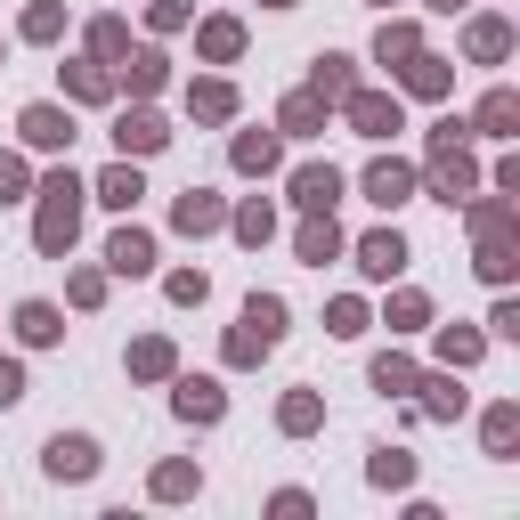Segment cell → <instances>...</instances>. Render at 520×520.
Listing matches in <instances>:
<instances>
[{
  "instance_id": "6da1fadb",
  "label": "cell",
  "mask_w": 520,
  "mask_h": 520,
  "mask_svg": "<svg viewBox=\"0 0 520 520\" xmlns=\"http://www.w3.org/2000/svg\"><path fill=\"white\" fill-rule=\"evenodd\" d=\"M277 334H285V301L252 293V301H244V325H236V358H260V350H277Z\"/></svg>"
},
{
  "instance_id": "7a4b0ae2",
  "label": "cell",
  "mask_w": 520,
  "mask_h": 520,
  "mask_svg": "<svg viewBox=\"0 0 520 520\" xmlns=\"http://www.w3.org/2000/svg\"><path fill=\"white\" fill-rule=\"evenodd\" d=\"M41 195H49V212H41V244L65 252V244H74V220H82V187H74V179H49Z\"/></svg>"
},
{
  "instance_id": "3957f363",
  "label": "cell",
  "mask_w": 520,
  "mask_h": 520,
  "mask_svg": "<svg viewBox=\"0 0 520 520\" xmlns=\"http://www.w3.org/2000/svg\"><path fill=\"white\" fill-rule=\"evenodd\" d=\"M49 472L57 480H90L98 472V447L90 439H49Z\"/></svg>"
},
{
  "instance_id": "277c9868",
  "label": "cell",
  "mask_w": 520,
  "mask_h": 520,
  "mask_svg": "<svg viewBox=\"0 0 520 520\" xmlns=\"http://www.w3.org/2000/svg\"><path fill=\"white\" fill-rule=\"evenodd\" d=\"M293 195H301V204H309V212H334V195H342V179H334V163H309V171L293 179Z\"/></svg>"
},
{
  "instance_id": "5b68a950",
  "label": "cell",
  "mask_w": 520,
  "mask_h": 520,
  "mask_svg": "<svg viewBox=\"0 0 520 520\" xmlns=\"http://www.w3.org/2000/svg\"><path fill=\"white\" fill-rule=\"evenodd\" d=\"M106 260H114V269H122V277H147V260H155V244H147L139 228H122V236L106 244Z\"/></svg>"
},
{
  "instance_id": "8992f818",
  "label": "cell",
  "mask_w": 520,
  "mask_h": 520,
  "mask_svg": "<svg viewBox=\"0 0 520 520\" xmlns=\"http://www.w3.org/2000/svg\"><path fill=\"white\" fill-rule=\"evenodd\" d=\"M358 260H366V277H399V269H407V244H399V236H366Z\"/></svg>"
},
{
  "instance_id": "52a82bcc",
  "label": "cell",
  "mask_w": 520,
  "mask_h": 520,
  "mask_svg": "<svg viewBox=\"0 0 520 520\" xmlns=\"http://www.w3.org/2000/svg\"><path fill=\"white\" fill-rule=\"evenodd\" d=\"M407 187H415L407 163H374V171H366V195H374V204H407Z\"/></svg>"
},
{
  "instance_id": "ba28073f",
  "label": "cell",
  "mask_w": 520,
  "mask_h": 520,
  "mask_svg": "<svg viewBox=\"0 0 520 520\" xmlns=\"http://www.w3.org/2000/svg\"><path fill=\"white\" fill-rule=\"evenodd\" d=\"M25 139H33V147H65V139H74V122H65L57 106H33V114H25Z\"/></svg>"
},
{
  "instance_id": "9c48e42d",
  "label": "cell",
  "mask_w": 520,
  "mask_h": 520,
  "mask_svg": "<svg viewBox=\"0 0 520 520\" xmlns=\"http://www.w3.org/2000/svg\"><path fill=\"white\" fill-rule=\"evenodd\" d=\"M114 139H122V155H147V147H163V122L155 114H122Z\"/></svg>"
},
{
  "instance_id": "30bf717a",
  "label": "cell",
  "mask_w": 520,
  "mask_h": 520,
  "mask_svg": "<svg viewBox=\"0 0 520 520\" xmlns=\"http://www.w3.org/2000/svg\"><path fill=\"white\" fill-rule=\"evenodd\" d=\"M179 415L187 423H212L220 415V382H179Z\"/></svg>"
},
{
  "instance_id": "8fae6325",
  "label": "cell",
  "mask_w": 520,
  "mask_h": 520,
  "mask_svg": "<svg viewBox=\"0 0 520 520\" xmlns=\"http://www.w3.org/2000/svg\"><path fill=\"white\" fill-rule=\"evenodd\" d=\"M17 334H25V342H57L65 325H57V309H49V301H25V309H17Z\"/></svg>"
},
{
  "instance_id": "7c38bea8",
  "label": "cell",
  "mask_w": 520,
  "mask_h": 520,
  "mask_svg": "<svg viewBox=\"0 0 520 520\" xmlns=\"http://www.w3.org/2000/svg\"><path fill=\"white\" fill-rule=\"evenodd\" d=\"M350 114H358V130H366V139L399 130V106H390V98H350Z\"/></svg>"
},
{
  "instance_id": "4fadbf2b",
  "label": "cell",
  "mask_w": 520,
  "mask_h": 520,
  "mask_svg": "<svg viewBox=\"0 0 520 520\" xmlns=\"http://www.w3.org/2000/svg\"><path fill=\"white\" fill-rule=\"evenodd\" d=\"M98 195H106L114 212H130V204H139V171H130V163H122V171H106V179H98Z\"/></svg>"
},
{
  "instance_id": "5bb4252c",
  "label": "cell",
  "mask_w": 520,
  "mask_h": 520,
  "mask_svg": "<svg viewBox=\"0 0 520 520\" xmlns=\"http://www.w3.org/2000/svg\"><path fill=\"white\" fill-rule=\"evenodd\" d=\"M236 163H244V171H269V163H277V139H269V130H252V139H236Z\"/></svg>"
},
{
  "instance_id": "9a60e30c",
  "label": "cell",
  "mask_w": 520,
  "mask_h": 520,
  "mask_svg": "<svg viewBox=\"0 0 520 520\" xmlns=\"http://www.w3.org/2000/svg\"><path fill=\"white\" fill-rule=\"evenodd\" d=\"M334 244H342L334 220H309V228H301V260H334Z\"/></svg>"
},
{
  "instance_id": "2e32d148",
  "label": "cell",
  "mask_w": 520,
  "mask_h": 520,
  "mask_svg": "<svg viewBox=\"0 0 520 520\" xmlns=\"http://www.w3.org/2000/svg\"><path fill=\"white\" fill-rule=\"evenodd\" d=\"M374 480H382V488H407V480H415V464H407L399 447H382V455H374Z\"/></svg>"
},
{
  "instance_id": "e0dca14e",
  "label": "cell",
  "mask_w": 520,
  "mask_h": 520,
  "mask_svg": "<svg viewBox=\"0 0 520 520\" xmlns=\"http://www.w3.org/2000/svg\"><path fill=\"white\" fill-rule=\"evenodd\" d=\"M512 114H520V106H512V98H504V90H496V98H488V106H480V130H488V139H504V130H512Z\"/></svg>"
},
{
  "instance_id": "ac0fdd59",
  "label": "cell",
  "mask_w": 520,
  "mask_h": 520,
  "mask_svg": "<svg viewBox=\"0 0 520 520\" xmlns=\"http://www.w3.org/2000/svg\"><path fill=\"white\" fill-rule=\"evenodd\" d=\"M317 90H325V98H350V57H325V65H317Z\"/></svg>"
},
{
  "instance_id": "d6986e66",
  "label": "cell",
  "mask_w": 520,
  "mask_h": 520,
  "mask_svg": "<svg viewBox=\"0 0 520 520\" xmlns=\"http://www.w3.org/2000/svg\"><path fill=\"white\" fill-rule=\"evenodd\" d=\"M212 220H220L212 195H187V204H179V228H212Z\"/></svg>"
},
{
  "instance_id": "ffe728a7",
  "label": "cell",
  "mask_w": 520,
  "mask_h": 520,
  "mask_svg": "<svg viewBox=\"0 0 520 520\" xmlns=\"http://www.w3.org/2000/svg\"><path fill=\"white\" fill-rule=\"evenodd\" d=\"M374 382H382V390H415V366H407V358H382Z\"/></svg>"
},
{
  "instance_id": "44dd1931",
  "label": "cell",
  "mask_w": 520,
  "mask_h": 520,
  "mask_svg": "<svg viewBox=\"0 0 520 520\" xmlns=\"http://www.w3.org/2000/svg\"><path fill=\"white\" fill-rule=\"evenodd\" d=\"M504 41H512L504 25H472V57H504Z\"/></svg>"
},
{
  "instance_id": "7402d4cb",
  "label": "cell",
  "mask_w": 520,
  "mask_h": 520,
  "mask_svg": "<svg viewBox=\"0 0 520 520\" xmlns=\"http://www.w3.org/2000/svg\"><path fill=\"white\" fill-rule=\"evenodd\" d=\"M512 431H520V415H512V407H496V415H488V447L504 455V447H512Z\"/></svg>"
},
{
  "instance_id": "603a6c76",
  "label": "cell",
  "mask_w": 520,
  "mask_h": 520,
  "mask_svg": "<svg viewBox=\"0 0 520 520\" xmlns=\"http://www.w3.org/2000/svg\"><path fill=\"white\" fill-rule=\"evenodd\" d=\"M317 423V399H285V431H309Z\"/></svg>"
},
{
  "instance_id": "cb8c5ba5",
  "label": "cell",
  "mask_w": 520,
  "mask_h": 520,
  "mask_svg": "<svg viewBox=\"0 0 520 520\" xmlns=\"http://www.w3.org/2000/svg\"><path fill=\"white\" fill-rule=\"evenodd\" d=\"M17 399H25V374H17V366H0V407H17Z\"/></svg>"
},
{
  "instance_id": "d4e9b609",
  "label": "cell",
  "mask_w": 520,
  "mask_h": 520,
  "mask_svg": "<svg viewBox=\"0 0 520 520\" xmlns=\"http://www.w3.org/2000/svg\"><path fill=\"white\" fill-rule=\"evenodd\" d=\"M17 187H25V163H9V155H0V204H9Z\"/></svg>"
},
{
  "instance_id": "484cf974",
  "label": "cell",
  "mask_w": 520,
  "mask_h": 520,
  "mask_svg": "<svg viewBox=\"0 0 520 520\" xmlns=\"http://www.w3.org/2000/svg\"><path fill=\"white\" fill-rule=\"evenodd\" d=\"M439 9H455V0H439Z\"/></svg>"
},
{
  "instance_id": "4316f807",
  "label": "cell",
  "mask_w": 520,
  "mask_h": 520,
  "mask_svg": "<svg viewBox=\"0 0 520 520\" xmlns=\"http://www.w3.org/2000/svg\"><path fill=\"white\" fill-rule=\"evenodd\" d=\"M277 9H285V0H277Z\"/></svg>"
}]
</instances>
